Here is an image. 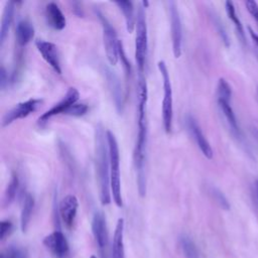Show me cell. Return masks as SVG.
Segmentation results:
<instances>
[{
    "label": "cell",
    "instance_id": "obj_1",
    "mask_svg": "<svg viewBox=\"0 0 258 258\" xmlns=\"http://www.w3.org/2000/svg\"><path fill=\"white\" fill-rule=\"evenodd\" d=\"M147 84L143 75H140L137 83V102H138V132L134 148V165L136 168L137 187L140 197L146 195L145 160L147 143V123H146V103H147Z\"/></svg>",
    "mask_w": 258,
    "mask_h": 258
},
{
    "label": "cell",
    "instance_id": "obj_2",
    "mask_svg": "<svg viewBox=\"0 0 258 258\" xmlns=\"http://www.w3.org/2000/svg\"><path fill=\"white\" fill-rule=\"evenodd\" d=\"M95 167L99 183V196L103 206L111 203L110 186V159L107 142V134L102 124L95 128Z\"/></svg>",
    "mask_w": 258,
    "mask_h": 258
},
{
    "label": "cell",
    "instance_id": "obj_3",
    "mask_svg": "<svg viewBox=\"0 0 258 258\" xmlns=\"http://www.w3.org/2000/svg\"><path fill=\"white\" fill-rule=\"evenodd\" d=\"M107 142L109 149V159H110V186L111 194L114 203L117 207L121 208L123 205L122 194H121V178H120V153L117 139L112 131L108 130Z\"/></svg>",
    "mask_w": 258,
    "mask_h": 258
},
{
    "label": "cell",
    "instance_id": "obj_4",
    "mask_svg": "<svg viewBox=\"0 0 258 258\" xmlns=\"http://www.w3.org/2000/svg\"><path fill=\"white\" fill-rule=\"evenodd\" d=\"M157 68L160 72L163 85V99L161 106V115L164 130L167 134L171 132L172 129V118H173V107H172V89L171 82L169 78V73L167 67L163 60L157 62Z\"/></svg>",
    "mask_w": 258,
    "mask_h": 258
},
{
    "label": "cell",
    "instance_id": "obj_5",
    "mask_svg": "<svg viewBox=\"0 0 258 258\" xmlns=\"http://www.w3.org/2000/svg\"><path fill=\"white\" fill-rule=\"evenodd\" d=\"M147 25L144 8L138 9L136 17V38H135V60L139 75H143L147 55Z\"/></svg>",
    "mask_w": 258,
    "mask_h": 258
},
{
    "label": "cell",
    "instance_id": "obj_6",
    "mask_svg": "<svg viewBox=\"0 0 258 258\" xmlns=\"http://www.w3.org/2000/svg\"><path fill=\"white\" fill-rule=\"evenodd\" d=\"M95 13L101 22V26L103 30V41H104V47H105L107 59L111 66H116L119 60V43H120V40L117 37L116 30L100 10L95 9Z\"/></svg>",
    "mask_w": 258,
    "mask_h": 258
},
{
    "label": "cell",
    "instance_id": "obj_7",
    "mask_svg": "<svg viewBox=\"0 0 258 258\" xmlns=\"http://www.w3.org/2000/svg\"><path fill=\"white\" fill-rule=\"evenodd\" d=\"M41 99H29L16 104L12 109L7 111L2 118V127H6L16 120L23 119L35 112L42 104Z\"/></svg>",
    "mask_w": 258,
    "mask_h": 258
},
{
    "label": "cell",
    "instance_id": "obj_8",
    "mask_svg": "<svg viewBox=\"0 0 258 258\" xmlns=\"http://www.w3.org/2000/svg\"><path fill=\"white\" fill-rule=\"evenodd\" d=\"M80 98V93L79 91L72 87L70 88L66 95L63 96V98L56 104H54V106H52L49 110H47L45 113H43L37 120V124L39 126H43L44 124H46L48 122V120L55 116V115H58V114H64L66 111L71 107L73 106L74 104L77 103V101L79 100Z\"/></svg>",
    "mask_w": 258,
    "mask_h": 258
},
{
    "label": "cell",
    "instance_id": "obj_9",
    "mask_svg": "<svg viewBox=\"0 0 258 258\" xmlns=\"http://www.w3.org/2000/svg\"><path fill=\"white\" fill-rule=\"evenodd\" d=\"M92 232L97 243L101 258H107L108 249V229L105 216L101 212H96L92 220Z\"/></svg>",
    "mask_w": 258,
    "mask_h": 258
},
{
    "label": "cell",
    "instance_id": "obj_10",
    "mask_svg": "<svg viewBox=\"0 0 258 258\" xmlns=\"http://www.w3.org/2000/svg\"><path fill=\"white\" fill-rule=\"evenodd\" d=\"M169 14H170V30H171V40H172V52L174 57L178 58L181 55V45H182V29L179 12L174 1L168 2Z\"/></svg>",
    "mask_w": 258,
    "mask_h": 258
},
{
    "label": "cell",
    "instance_id": "obj_11",
    "mask_svg": "<svg viewBox=\"0 0 258 258\" xmlns=\"http://www.w3.org/2000/svg\"><path fill=\"white\" fill-rule=\"evenodd\" d=\"M185 122H186V127H187L188 132L190 133L191 137L196 141V143H197L198 147L200 148V150L202 151V153L208 159H212L213 155H214L213 149H212L208 139L206 138L203 130L201 129L199 123L197 122V120L191 115H187Z\"/></svg>",
    "mask_w": 258,
    "mask_h": 258
},
{
    "label": "cell",
    "instance_id": "obj_12",
    "mask_svg": "<svg viewBox=\"0 0 258 258\" xmlns=\"http://www.w3.org/2000/svg\"><path fill=\"white\" fill-rule=\"evenodd\" d=\"M35 45L37 50L40 52L43 59L51 67V69L58 75L61 74L60 61H59V54L57 47L54 43L37 39L35 41Z\"/></svg>",
    "mask_w": 258,
    "mask_h": 258
},
{
    "label": "cell",
    "instance_id": "obj_13",
    "mask_svg": "<svg viewBox=\"0 0 258 258\" xmlns=\"http://www.w3.org/2000/svg\"><path fill=\"white\" fill-rule=\"evenodd\" d=\"M43 245L57 258H64L69 253L68 241L60 230H55L43 239Z\"/></svg>",
    "mask_w": 258,
    "mask_h": 258
},
{
    "label": "cell",
    "instance_id": "obj_14",
    "mask_svg": "<svg viewBox=\"0 0 258 258\" xmlns=\"http://www.w3.org/2000/svg\"><path fill=\"white\" fill-rule=\"evenodd\" d=\"M78 207H79V202L76 196L74 195L66 196L59 204V208H58L59 217L63 222V224L66 225V227L69 229L72 228V226L74 225L77 212H78Z\"/></svg>",
    "mask_w": 258,
    "mask_h": 258
},
{
    "label": "cell",
    "instance_id": "obj_15",
    "mask_svg": "<svg viewBox=\"0 0 258 258\" xmlns=\"http://www.w3.org/2000/svg\"><path fill=\"white\" fill-rule=\"evenodd\" d=\"M45 17L47 24L54 30H62L66 27V17L56 3L50 2L46 5Z\"/></svg>",
    "mask_w": 258,
    "mask_h": 258
},
{
    "label": "cell",
    "instance_id": "obj_16",
    "mask_svg": "<svg viewBox=\"0 0 258 258\" xmlns=\"http://www.w3.org/2000/svg\"><path fill=\"white\" fill-rule=\"evenodd\" d=\"M218 105L220 107V110L222 112V114L224 115L230 130L232 131V133L237 137V138H241V130L239 128L238 125V121L236 118V115L233 111V108L231 106V101L228 100H218Z\"/></svg>",
    "mask_w": 258,
    "mask_h": 258
},
{
    "label": "cell",
    "instance_id": "obj_17",
    "mask_svg": "<svg viewBox=\"0 0 258 258\" xmlns=\"http://www.w3.org/2000/svg\"><path fill=\"white\" fill-rule=\"evenodd\" d=\"M15 31L16 42L20 47H24L28 44L34 36V27L32 23L26 19L18 21Z\"/></svg>",
    "mask_w": 258,
    "mask_h": 258
},
{
    "label": "cell",
    "instance_id": "obj_18",
    "mask_svg": "<svg viewBox=\"0 0 258 258\" xmlns=\"http://www.w3.org/2000/svg\"><path fill=\"white\" fill-rule=\"evenodd\" d=\"M123 233H124V220L120 218L117 221L114 236H113L112 258H125Z\"/></svg>",
    "mask_w": 258,
    "mask_h": 258
},
{
    "label": "cell",
    "instance_id": "obj_19",
    "mask_svg": "<svg viewBox=\"0 0 258 258\" xmlns=\"http://www.w3.org/2000/svg\"><path fill=\"white\" fill-rule=\"evenodd\" d=\"M14 1H8L5 5L2 20H1V27H0V45L2 46L7 35L8 31L10 29L12 20H13V14H14V7H15Z\"/></svg>",
    "mask_w": 258,
    "mask_h": 258
},
{
    "label": "cell",
    "instance_id": "obj_20",
    "mask_svg": "<svg viewBox=\"0 0 258 258\" xmlns=\"http://www.w3.org/2000/svg\"><path fill=\"white\" fill-rule=\"evenodd\" d=\"M106 75H107V80L109 83L110 90H111L113 98H114V103H115L116 109H117L118 113L120 114L123 111V97H122V91H121L119 79L111 71H107Z\"/></svg>",
    "mask_w": 258,
    "mask_h": 258
},
{
    "label": "cell",
    "instance_id": "obj_21",
    "mask_svg": "<svg viewBox=\"0 0 258 258\" xmlns=\"http://www.w3.org/2000/svg\"><path fill=\"white\" fill-rule=\"evenodd\" d=\"M33 208H34V199L30 194L27 192L24 196L21 214H20V229L22 233H25L28 229Z\"/></svg>",
    "mask_w": 258,
    "mask_h": 258
},
{
    "label": "cell",
    "instance_id": "obj_22",
    "mask_svg": "<svg viewBox=\"0 0 258 258\" xmlns=\"http://www.w3.org/2000/svg\"><path fill=\"white\" fill-rule=\"evenodd\" d=\"M115 4L118 6V8L122 11V13L124 15L127 31L129 33H132V31L134 30V27L136 26L133 2H131V1H116Z\"/></svg>",
    "mask_w": 258,
    "mask_h": 258
},
{
    "label": "cell",
    "instance_id": "obj_23",
    "mask_svg": "<svg viewBox=\"0 0 258 258\" xmlns=\"http://www.w3.org/2000/svg\"><path fill=\"white\" fill-rule=\"evenodd\" d=\"M225 8H226V12H227V15L229 17V19L233 22L234 26H235V29H236V32H237V35L238 37L240 38L241 42L243 44L246 43V36H245V30H244V27L239 19V17L237 16V13H236V9H235V6H234V3L232 1H226L225 2Z\"/></svg>",
    "mask_w": 258,
    "mask_h": 258
},
{
    "label": "cell",
    "instance_id": "obj_24",
    "mask_svg": "<svg viewBox=\"0 0 258 258\" xmlns=\"http://www.w3.org/2000/svg\"><path fill=\"white\" fill-rule=\"evenodd\" d=\"M181 250L185 258H200V252L195 242L187 236L180 237L179 240Z\"/></svg>",
    "mask_w": 258,
    "mask_h": 258
},
{
    "label": "cell",
    "instance_id": "obj_25",
    "mask_svg": "<svg viewBox=\"0 0 258 258\" xmlns=\"http://www.w3.org/2000/svg\"><path fill=\"white\" fill-rule=\"evenodd\" d=\"M18 187H19L18 176H17L16 173H13L9 182H8L6 190H5V196H4V205H5V207L11 205V203L14 201V199L17 195Z\"/></svg>",
    "mask_w": 258,
    "mask_h": 258
},
{
    "label": "cell",
    "instance_id": "obj_26",
    "mask_svg": "<svg viewBox=\"0 0 258 258\" xmlns=\"http://www.w3.org/2000/svg\"><path fill=\"white\" fill-rule=\"evenodd\" d=\"M231 97H232L231 86L224 78L219 79L218 86H217V99L231 101Z\"/></svg>",
    "mask_w": 258,
    "mask_h": 258
},
{
    "label": "cell",
    "instance_id": "obj_27",
    "mask_svg": "<svg viewBox=\"0 0 258 258\" xmlns=\"http://www.w3.org/2000/svg\"><path fill=\"white\" fill-rule=\"evenodd\" d=\"M210 195L212 196V198L214 199V201L218 204V206L220 208H222L225 211L230 210V203L228 201V199L225 197V195L217 187L212 186L210 187Z\"/></svg>",
    "mask_w": 258,
    "mask_h": 258
},
{
    "label": "cell",
    "instance_id": "obj_28",
    "mask_svg": "<svg viewBox=\"0 0 258 258\" xmlns=\"http://www.w3.org/2000/svg\"><path fill=\"white\" fill-rule=\"evenodd\" d=\"M212 19H213V23H214L222 41H223V43L225 44L226 47H229L230 46V38L228 36V33H227L224 25L222 24V22L220 20V18L217 17V15H212Z\"/></svg>",
    "mask_w": 258,
    "mask_h": 258
},
{
    "label": "cell",
    "instance_id": "obj_29",
    "mask_svg": "<svg viewBox=\"0 0 258 258\" xmlns=\"http://www.w3.org/2000/svg\"><path fill=\"white\" fill-rule=\"evenodd\" d=\"M89 108L86 104H74L73 106H71L67 111H66V115H70V116H75V117H81L84 116L87 112H88Z\"/></svg>",
    "mask_w": 258,
    "mask_h": 258
},
{
    "label": "cell",
    "instance_id": "obj_30",
    "mask_svg": "<svg viewBox=\"0 0 258 258\" xmlns=\"http://www.w3.org/2000/svg\"><path fill=\"white\" fill-rule=\"evenodd\" d=\"M119 58L121 59V63L123 66V69L125 71V74H126V77L127 78H130L131 76V64L125 54V51H124V48H123V45H122V42L120 41L119 43Z\"/></svg>",
    "mask_w": 258,
    "mask_h": 258
},
{
    "label": "cell",
    "instance_id": "obj_31",
    "mask_svg": "<svg viewBox=\"0 0 258 258\" xmlns=\"http://www.w3.org/2000/svg\"><path fill=\"white\" fill-rule=\"evenodd\" d=\"M13 229V224L9 220H3L0 223V239L1 241L5 240L6 237L10 235Z\"/></svg>",
    "mask_w": 258,
    "mask_h": 258
},
{
    "label": "cell",
    "instance_id": "obj_32",
    "mask_svg": "<svg viewBox=\"0 0 258 258\" xmlns=\"http://www.w3.org/2000/svg\"><path fill=\"white\" fill-rule=\"evenodd\" d=\"M11 256V258H28V254L25 249L18 246H11L7 250Z\"/></svg>",
    "mask_w": 258,
    "mask_h": 258
},
{
    "label": "cell",
    "instance_id": "obj_33",
    "mask_svg": "<svg viewBox=\"0 0 258 258\" xmlns=\"http://www.w3.org/2000/svg\"><path fill=\"white\" fill-rule=\"evenodd\" d=\"M245 5L248 12L251 14V16L255 19L256 23L258 24V4L253 0H247L245 2Z\"/></svg>",
    "mask_w": 258,
    "mask_h": 258
},
{
    "label": "cell",
    "instance_id": "obj_34",
    "mask_svg": "<svg viewBox=\"0 0 258 258\" xmlns=\"http://www.w3.org/2000/svg\"><path fill=\"white\" fill-rule=\"evenodd\" d=\"M10 83L9 81V78H8V73L6 71V69L1 66V69H0V88L1 90H4L6 88V86H8Z\"/></svg>",
    "mask_w": 258,
    "mask_h": 258
},
{
    "label": "cell",
    "instance_id": "obj_35",
    "mask_svg": "<svg viewBox=\"0 0 258 258\" xmlns=\"http://www.w3.org/2000/svg\"><path fill=\"white\" fill-rule=\"evenodd\" d=\"M72 7H73L72 10L75 15H77L78 17H83L84 12H83V7L81 2H72Z\"/></svg>",
    "mask_w": 258,
    "mask_h": 258
},
{
    "label": "cell",
    "instance_id": "obj_36",
    "mask_svg": "<svg viewBox=\"0 0 258 258\" xmlns=\"http://www.w3.org/2000/svg\"><path fill=\"white\" fill-rule=\"evenodd\" d=\"M247 28H248L249 35H250V37H251V39H252V41H253V44H254V46H255V48H256V51H257V53H258V34L255 33L254 30H253L250 26H248Z\"/></svg>",
    "mask_w": 258,
    "mask_h": 258
},
{
    "label": "cell",
    "instance_id": "obj_37",
    "mask_svg": "<svg viewBox=\"0 0 258 258\" xmlns=\"http://www.w3.org/2000/svg\"><path fill=\"white\" fill-rule=\"evenodd\" d=\"M250 133H251V136L253 137V139H254V140L256 141V143L258 144V128H256V127H251Z\"/></svg>",
    "mask_w": 258,
    "mask_h": 258
},
{
    "label": "cell",
    "instance_id": "obj_38",
    "mask_svg": "<svg viewBox=\"0 0 258 258\" xmlns=\"http://www.w3.org/2000/svg\"><path fill=\"white\" fill-rule=\"evenodd\" d=\"M255 195H256V201L258 206V178L255 180Z\"/></svg>",
    "mask_w": 258,
    "mask_h": 258
},
{
    "label": "cell",
    "instance_id": "obj_39",
    "mask_svg": "<svg viewBox=\"0 0 258 258\" xmlns=\"http://www.w3.org/2000/svg\"><path fill=\"white\" fill-rule=\"evenodd\" d=\"M0 258H11V256H10L9 252L7 251L6 253H2V254H1V256H0Z\"/></svg>",
    "mask_w": 258,
    "mask_h": 258
},
{
    "label": "cell",
    "instance_id": "obj_40",
    "mask_svg": "<svg viewBox=\"0 0 258 258\" xmlns=\"http://www.w3.org/2000/svg\"><path fill=\"white\" fill-rule=\"evenodd\" d=\"M148 5H149V2H148V1H146V0H145V1H142V7H143V8H146Z\"/></svg>",
    "mask_w": 258,
    "mask_h": 258
},
{
    "label": "cell",
    "instance_id": "obj_41",
    "mask_svg": "<svg viewBox=\"0 0 258 258\" xmlns=\"http://www.w3.org/2000/svg\"><path fill=\"white\" fill-rule=\"evenodd\" d=\"M90 258H96V256H94V255H92Z\"/></svg>",
    "mask_w": 258,
    "mask_h": 258
},
{
    "label": "cell",
    "instance_id": "obj_42",
    "mask_svg": "<svg viewBox=\"0 0 258 258\" xmlns=\"http://www.w3.org/2000/svg\"><path fill=\"white\" fill-rule=\"evenodd\" d=\"M257 96H258V90H257Z\"/></svg>",
    "mask_w": 258,
    "mask_h": 258
}]
</instances>
